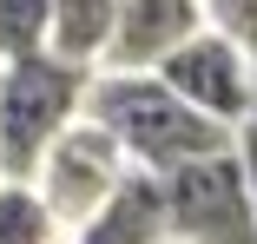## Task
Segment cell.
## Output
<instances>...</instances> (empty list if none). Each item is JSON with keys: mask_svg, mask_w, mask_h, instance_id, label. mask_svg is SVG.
Returning a JSON list of instances; mask_svg holds the SVG:
<instances>
[{"mask_svg": "<svg viewBox=\"0 0 257 244\" xmlns=\"http://www.w3.org/2000/svg\"><path fill=\"white\" fill-rule=\"evenodd\" d=\"M250 178H257V165H250Z\"/></svg>", "mask_w": 257, "mask_h": 244, "instance_id": "9a60e30c", "label": "cell"}, {"mask_svg": "<svg viewBox=\"0 0 257 244\" xmlns=\"http://www.w3.org/2000/svg\"><path fill=\"white\" fill-rule=\"evenodd\" d=\"M0 185H7V165H0Z\"/></svg>", "mask_w": 257, "mask_h": 244, "instance_id": "4fadbf2b", "label": "cell"}, {"mask_svg": "<svg viewBox=\"0 0 257 244\" xmlns=\"http://www.w3.org/2000/svg\"><path fill=\"white\" fill-rule=\"evenodd\" d=\"M172 237V198H165V178L132 172L106 205H99L66 244H165Z\"/></svg>", "mask_w": 257, "mask_h": 244, "instance_id": "52a82bcc", "label": "cell"}, {"mask_svg": "<svg viewBox=\"0 0 257 244\" xmlns=\"http://www.w3.org/2000/svg\"><path fill=\"white\" fill-rule=\"evenodd\" d=\"M46 33H53V0H0V60L7 66L40 60Z\"/></svg>", "mask_w": 257, "mask_h": 244, "instance_id": "30bf717a", "label": "cell"}, {"mask_svg": "<svg viewBox=\"0 0 257 244\" xmlns=\"http://www.w3.org/2000/svg\"><path fill=\"white\" fill-rule=\"evenodd\" d=\"M204 27L224 33L231 46H244L257 60V0H211V7H204Z\"/></svg>", "mask_w": 257, "mask_h": 244, "instance_id": "8fae6325", "label": "cell"}, {"mask_svg": "<svg viewBox=\"0 0 257 244\" xmlns=\"http://www.w3.org/2000/svg\"><path fill=\"white\" fill-rule=\"evenodd\" d=\"M86 119L106 126L119 139V152L132 159V172H152V178H172V172H185V165L237 145L224 126L191 112L159 73H99Z\"/></svg>", "mask_w": 257, "mask_h": 244, "instance_id": "6da1fadb", "label": "cell"}, {"mask_svg": "<svg viewBox=\"0 0 257 244\" xmlns=\"http://www.w3.org/2000/svg\"><path fill=\"white\" fill-rule=\"evenodd\" d=\"M112 33H119V0H53L46 53L66 60V66H79V73H106Z\"/></svg>", "mask_w": 257, "mask_h": 244, "instance_id": "ba28073f", "label": "cell"}, {"mask_svg": "<svg viewBox=\"0 0 257 244\" xmlns=\"http://www.w3.org/2000/svg\"><path fill=\"white\" fill-rule=\"evenodd\" d=\"M198 33H204L198 0H119V33H112L106 73H159Z\"/></svg>", "mask_w": 257, "mask_h": 244, "instance_id": "8992f818", "label": "cell"}, {"mask_svg": "<svg viewBox=\"0 0 257 244\" xmlns=\"http://www.w3.org/2000/svg\"><path fill=\"white\" fill-rule=\"evenodd\" d=\"M165 198H172L178 244H257V178L237 145L172 172Z\"/></svg>", "mask_w": 257, "mask_h": 244, "instance_id": "3957f363", "label": "cell"}, {"mask_svg": "<svg viewBox=\"0 0 257 244\" xmlns=\"http://www.w3.org/2000/svg\"><path fill=\"white\" fill-rule=\"evenodd\" d=\"M237 152L257 165V92H250V119H244V132H237Z\"/></svg>", "mask_w": 257, "mask_h": 244, "instance_id": "7c38bea8", "label": "cell"}, {"mask_svg": "<svg viewBox=\"0 0 257 244\" xmlns=\"http://www.w3.org/2000/svg\"><path fill=\"white\" fill-rule=\"evenodd\" d=\"M0 244H66L40 185H0Z\"/></svg>", "mask_w": 257, "mask_h": 244, "instance_id": "9c48e42d", "label": "cell"}, {"mask_svg": "<svg viewBox=\"0 0 257 244\" xmlns=\"http://www.w3.org/2000/svg\"><path fill=\"white\" fill-rule=\"evenodd\" d=\"M92 79L53 53L20 60L0 73V165H7V185H33L46 152L86 119L92 106Z\"/></svg>", "mask_w": 257, "mask_h": 244, "instance_id": "7a4b0ae2", "label": "cell"}, {"mask_svg": "<svg viewBox=\"0 0 257 244\" xmlns=\"http://www.w3.org/2000/svg\"><path fill=\"white\" fill-rule=\"evenodd\" d=\"M159 79L178 92L191 112H204L211 126H224V132L237 139V132H244V119H250L257 60L244 53V46H231L224 33H211V27H204L198 40H185L178 53L159 66Z\"/></svg>", "mask_w": 257, "mask_h": 244, "instance_id": "5b68a950", "label": "cell"}, {"mask_svg": "<svg viewBox=\"0 0 257 244\" xmlns=\"http://www.w3.org/2000/svg\"><path fill=\"white\" fill-rule=\"evenodd\" d=\"M0 73H7V60H0Z\"/></svg>", "mask_w": 257, "mask_h": 244, "instance_id": "5bb4252c", "label": "cell"}, {"mask_svg": "<svg viewBox=\"0 0 257 244\" xmlns=\"http://www.w3.org/2000/svg\"><path fill=\"white\" fill-rule=\"evenodd\" d=\"M132 178V159L119 152V139L106 132V126H92V119H79L53 152H46V165H40V198H46V211L60 218V231L73 237L99 205L112 198V191Z\"/></svg>", "mask_w": 257, "mask_h": 244, "instance_id": "277c9868", "label": "cell"}]
</instances>
